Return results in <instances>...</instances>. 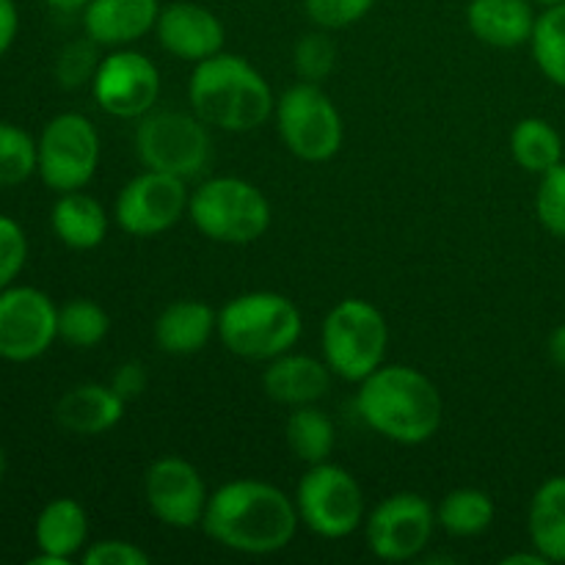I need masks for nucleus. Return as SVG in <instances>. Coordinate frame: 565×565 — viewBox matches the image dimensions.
<instances>
[{
  "mask_svg": "<svg viewBox=\"0 0 565 565\" xmlns=\"http://www.w3.org/2000/svg\"><path fill=\"white\" fill-rule=\"evenodd\" d=\"M331 375L334 373L326 359L287 351L268 362L263 373V390L270 401L281 406H312L329 395Z\"/></svg>",
  "mask_w": 565,
  "mask_h": 565,
  "instance_id": "18",
  "label": "nucleus"
},
{
  "mask_svg": "<svg viewBox=\"0 0 565 565\" xmlns=\"http://www.w3.org/2000/svg\"><path fill=\"white\" fill-rule=\"evenodd\" d=\"M83 563L86 565H149V555L138 544L130 541L110 539L97 541L83 552Z\"/></svg>",
  "mask_w": 565,
  "mask_h": 565,
  "instance_id": "36",
  "label": "nucleus"
},
{
  "mask_svg": "<svg viewBox=\"0 0 565 565\" xmlns=\"http://www.w3.org/2000/svg\"><path fill=\"white\" fill-rule=\"evenodd\" d=\"M92 94L108 116L141 119L160 97V72L138 50H116L99 61Z\"/></svg>",
  "mask_w": 565,
  "mask_h": 565,
  "instance_id": "14",
  "label": "nucleus"
},
{
  "mask_svg": "<svg viewBox=\"0 0 565 565\" xmlns=\"http://www.w3.org/2000/svg\"><path fill=\"white\" fill-rule=\"evenodd\" d=\"M292 64L301 81L320 83L323 77L331 75L337 64V47L326 33H307L298 39L296 53H292Z\"/></svg>",
  "mask_w": 565,
  "mask_h": 565,
  "instance_id": "33",
  "label": "nucleus"
},
{
  "mask_svg": "<svg viewBox=\"0 0 565 565\" xmlns=\"http://www.w3.org/2000/svg\"><path fill=\"white\" fill-rule=\"evenodd\" d=\"M50 224L55 237L75 252H92L108 237V213L97 199L83 191L58 193Z\"/></svg>",
  "mask_w": 565,
  "mask_h": 565,
  "instance_id": "23",
  "label": "nucleus"
},
{
  "mask_svg": "<svg viewBox=\"0 0 565 565\" xmlns=\"http://www.w3.org/2000/svg\"><path fill=\"white\" fill-rule=\"evenodd\" d=\"M527 530L533 550L550 563H565V475L539 486L530 502Z\"/></svg>",
  "mask_w": 565,
  "mask_h": 565,
  "instance_id": "24",
  "label": "nucleus"
},
{
  "mask_svg": "<svg viewBox=\"0 0 565 565\" xmlns=\"http://www.w3.org/2000/svg\"><path fill=\"white\" fill-rule=\"evenodd\" d=\"M303 320L296 303L274 290H254L232 298L218 312L224 348L246 362H270L301 340Z\"/></svg>",
  "mask_w": 565,
  "mask_h": 565,
  "instance_id": "4",
  "label": "nucleus"
},
{
  "mask_svg": "<svg viewBox=\"0 0 565 565\" xmlns=\"http://www.w3.org/2000/svg\"><path fill=\"white\" fill-rule=\"evenodd\" d=\"M207 121L185 110H149L138 119L136 152L152 171L193 180L213 158V138Z\"/></svg>",
  "mask_w": 565,
  "mask_h": 565,
  "instance_id": "7",
  "label": "nucleus"
},
{
  "mask_svg": "<svg viewBox=\"0 0 565 565\" xmlns=\"http://www.w3.org/2000/svg\"><path fill=\"white\" fill-rule=\"evenodd\" d=\"M28 263L25 230L9 215H0V290L14 285Z\"/></svg>",
  "mask_w": 565,
  "mask_h": 565,
  "instance_id": "35",
  "label": "nucleus"
},
{
  "mask_svg": "<svg viewBox=\"0 0 565 565\" xmlns=\"http://www.w3.org/2000/svg\"><path fill=\"white\" fill-rule=\"evenodd\" d=\"M218 334V312L207 301L182 298L154 320V342L169 356H193Z\"/></svg>",
  "mask_w": 565,
  "mask_h": 565,
  "instance_id": "19",
  "label": "nucleus"
},
{
  "mask_svg": "<svg viewBox=\"0 0 565 565\" xmlns=\"http://www.w3.org/2000/svg\"><path fill=\"white\" fill-rule=\"evenodd\" d=\"M320 345L331 373L351 384H362L384 364L390 326L381 309L364 298H342L326 315Z\"/></svg>",
  "mask_w": 565,
  "mask_h": 565,
  "instance_id": "6",
  "label": "nucleus"
},
{
  "mask_svg": "<svg viewBox=\"0 0 565 565\" xmlns=\"http://www.w3.org/2000/svg\"><path fill=\"white\" fill-rule=\"evenodd\" d=\"M127 403L110 384H77L55 406V419L75 436H103L125 417Z\"/></svg>",
  "mask_w": 565,
  "mask_h": 565,
  "instance_id": "20",
  "label": "nucleus"
},
{
  "mask_svg": "<svg viewBox=\"0 0 565 565\" xmlns=\"http://www.w3.org/2000/svg\"><path fill=\"white\" fill-rule=\"evenodd\" d=\"M36 174L55 193L83 191L99 166V132L83 114H58L36 141Z\"/></svg>",
  "mask_w": 565,
  "mask_h": 565,
  "instance_id": "10",
  "label": "nucleus"
},
{
  "mask_svg": "<svg viewBox=\"0 0 565 565\" xmlns=\"http://www.w3.org/2000/svg\"><path fill=\"white\" fill-rule=\"evenodd\" d=\"M47 6H53V9L58 11H83V6L88 3V0H44Z\"/></svg>",
  "mask_w": 565,
  "mask_h": 565,
  "instance_id": "41",
  "label": "nucleus"
},
{
  "mask_svg": "<svg viewBox=\"0 0 565 565\" xmlns=\"http://www.w3.org/2000/svg\"><path fill=\"white\" fill-rule=\"evenodd\" d=\"M550 561H546L544 555H541L539 550L535 552H516V555H508V557H502V565H546Z\"/></svg>",
  "mask_w": 565,
  "mask_h": 565,
  "instance_id": "40",
  "label": "nucleus"
},
{
  "mask_svg": "<svg viewBox=\"0 0 565 565\" xmlns=\"http://www.w3.org/2000/svg\"><path fill=\"white\" fill-rule=\"evenodd\" d=\"M17 31H20V14H17L14 0H0V58L14 44Z\"/></svg>",
  "mask_w": 565,
  "mask_h": 565,
  "instance_id": "38",
  "label": "nucleus"
},
{
  "mask_svg": "<svg viewBox=\"0 0 565 565\" xmlns=\"http://www.w3.org/2000/svg\"><path fill=\"white\" fill-rule=\"evenodd\" d=\"M535 213L550 235L565 237V163L561 160L541 174L535 193Z\"/></svg>",
  "mask_w": 565,
  "mask_h": 565,
  "instance_id": "31",
  "label": "nucleus"
},
{
  "mask_svg": "<svg viewBox=\"0 0 565 565\" xmlns=\"http://www.w3.org/2000/svg\"><path fill=\"white\" fill-rule=\"evenodd\" d=\"M99 44L94 39H81L61 50L55 61V77L64 88H81L83 83H92L99 66Z\"/></svg>",
  "mask_w": 565,
  "mask_h": 565,
  "instance_id": "32",
  "label": "nucleus"
},
{
  "mask_svg": "<svg viewBox=\"0 0 565 565\" xmlns=\"http://www.w3.org/2000/svg\"><path fill=\"white\" fill-rule=\"evenodd\" d=\"M108 312L92 298H72L64 307H58V340H64L66 345L88 351V348H97L108 337Z\"/></svg>",
  "mask_w": 565,
  "mask_h": 565,
  "instance_id": "29",
  "label": "nucleus"
},
{
  "mask_svg": "<svg viewBox=\"0 0 565 565\" xmlns=\"http://www.w3.org/2000/svg\"><path fill=\"white\" fill-rule=\"evenodd\" d=\"M33 539H36L39 552H44V555L55 557L61 565H66L83 546H86V508L77 500H70V497H58V500L47 502V505L42 508V513L36 516Z\"/></svg>",
  "mask_w": 565,
  "mask_h": 565,
  "instance_id": "22",
  "label": "nucleus"
},
{
  "mask_svg": "<svg viewBox=\"0 0 565 565\" xmlns=\"http://www.w3.org/2000/svg\"><path fill=\"white\" fill-rule=\"evenodd\" d=\"M298 508L292 497L265 480L243 478L218 486L207 497L202 527L230 552L263 557L287 550L298 533Z\"/></svg>",
  "mask_w": 565,
  "mask_h": 565,
  "instance_id": "1",
  "label": "nucleus"
},
{
  "mask_svg": "<svg viewBox=\"0 0 565 565\" xmlns=\"http://www.w3.org/2000/svg\"><path fill=\"white\" fill-rule=\"evenodd\" d=\"M373 6L375 0H303L309 20L326 31H340L364 20Z\"/></svg>",
  "mask_w": 565,
  "mask_h": 565,
  "instance_id": "34",
  "label": "nucleus"
},
{
  "mask_svg": "<svg viewBox=\"0 0 565 565\" xmlns=\"http://www.w3.org/2000/svg\"><path fill=\"white\" fill-rule=\"evenodd\" d=\"M276 127L285 147L303 163H326L345 138L342 116L318 83L301 81L276 99Z\"/></svg>",
  "mask_w": 565,
  "mask_h": 565,
  "instance_id": "8",
  "label": "nucleus"
},
{
  "mask_svg": "<svg viewBox=\"0 0 565 565\" xmlns=\"http://www.w3.org/2000/svg\"><path fill=\"white\" fill-rule=\"evenodd\" d=\"M436 522L452 539H475L494 522V500L480 489H456L439 502Z\"/></svg>",
  "mask_w": 565,
  "mask_h": 565,
  "instance_id": "27",
  "label": "nucleus"
},
{
  "mask_svg": "<svg viewBox=\"0 0 565 565\" xmlns=\"http://www.w3.org/2000/svg\"><path fill=\"white\" fill-rule=\"evenodd\" d=\"M188 215L207 241L248 246L268 232L270 202L254 182L241 177H213L191 193Z\"/></svg>",
  "mask_w": 565,
  "mask_h": 565,
  "instance_id": "5",
  "label": "nucleus"
},
{
  "mask_svg": "<svg viewBox=\"0 0 565 565\" xmlns=\"http://www.w3.org/2000/svg\"><path fill=\"white\" fill-rule=\"evenodd\" d=\"M467 25L478 42L491 47H522L533 39V0H472Z\"/></svg>",
  "mask_w": 565,
  "mask_h": 565,
  "instance_id": "21",
  "label": "nucleus"
},
{
  "mask_svg": "<svg viewBox=\"0 0 565 565\" xmlns=\"http://www.w3.org/2000/svg\"><path fill=\"white\" fill-rule=\"evenodd\" d=\"M292 500H296L301 524H307L320 539H348L367 519L359 480L331 461L312 463L298 480Z\"/></svg>",
  "mask_w": 565,
  "mask_h": 565,
  "instance_id": "9",
  "label": "nucleus"
},
{
  "mask_svg": "<svg viewBox=\"0 0 565 565\" xmlns=\"http://www.w3.org/2000/svg\"><path fill=\"white\" fill-rule=\"evenodd\" d=\"M530 47L539 70L565 88V3L546 6L544 14L535 17Z\"/></svg>",
  "mask_w": 565,
  "mask_h": 565,
  "instance_id": "28",
  "label": "nucleus"
},
{
  "mask_svg": "<svg viewBox=\"0 0 565 565\" xmlns=\"http://www.w3.org/2000/svg\"><path fill=\"white\" fill-rule=\"evenodd\" d=\"M154 33L166 53L191 61V64H199L224 50V25L218 17L204 6L188 3V0L163 6Z\"/></svg>",
  "mask_w": 565,
  "mask_h": 565,
  "instance_id": "16",
  "label": "nucleus"
},
{
  "mask_svg": "<svg viewBox=\"0 0 565 565\" xmlns=\"http://www.w3.org/2000/svg\"><path fill=\"white\" fill-rule=\"evenodd\" d=\"M3 475H6V452L3 447H0V480H3Z\"/></svg>",
  "mask_w": 565,
  "mask_h": 565,
  "instance_id": "42",
  "label": "nucleus"
},
{
  "mask_svg": "<svg viewBox=\"0 0 565 565\" xmlns=\"http://www.w3.org/2000/svg\"><path fill=\"white\" fill-rule=\"evenodd\" d=\"M356 412L373 434L403 447L434 439L445 419V401L434 381L408 364H381L359 384Z\"/></svg>",
  "mask_w": 565,
  "mask_h": 565,
  "instance_id": "2",
  "label": "nucleus"
},
{
  "mask_svg": "<svg viewBox=\"0 0 565 565\" xmlns=\"http://www.w3.org/2000/svg\"><path fill=\"white\" fill-rule=\"evenodd\" d=\"M36 141L22 127L0 121V188L22 185L36 174Z\"/></svg>",
  "mask_w": 565,
  "mask_h": 565,
  "instance_id": "30",
  "label": "nucleus"
},
{
  "mask_svg": "<svg viewBox=\"0 0 565 565\" xmlns=\"http://www.w3.org/2000/svg\"><path fill=\"white\" fill-rule=\"evenodd\" d=\"M58 340V307L36 287L0 290V359L33 362Z\"/></svg>",
  "mask_w": 565,
  "mask_h": 565,
  "instance_id": "13",
  "label": "nucleus"
},
{
  "mask_svg": "<svg viewBox=\"0 0 565 565\" xmlns=\"http://www.w3.org/2000/svg\"><path fill=\"white\" fill-rule=\"evenodd\" d=\"M533 3H544V6H555V3H565V0H533Z\"/></svg>",
  "mask_w": 565,
  "mask_h": 565,
  "instance_id": "43",
  "label": "nucleus"
},
{
  "mask_svg": "<svg viewBox=\"0 0 565 565\" xmlns=\"http://www.w3.org/2000/svg\"><path fill=\"white\" fill-rule=\"evenodd\" d=\"M193 114L224 132H252L274 116L276 97L252 61L215 53L193 64L188 81Z\"/></svg>",
  "mask_w": 565,
  "mask_h": 565,
  "instance_id": "3",
  "label": "nucleus"
},
{
  "mask_svg": "<svg viewBox=\"0 0 565 565\" xmlns=\"http://www.w3.org/2000/svg\"><path fill=\"white\" fill-rule=\"evenodd\" d=\"M149 384V373L141 362H125L119 364V370L110 379V390L121 397L125 403L136 401V397L143 395Z\"/></svg>",
  "mask_w": 565,
  "mask_h": 565,
  "instance_id": "37",
  "label": "nucleus"
},
{
  "mask_svg": "<svg viewBox=\"0 0 565 565\" xmlns=\"http://www.w3.org/2000/svg\"><path fill=\"white\" fill-rule=\"evenodd\" d=\"M143 497L160 524L174 530H191L202 524L207 508V489L191 461L180 456H163L152 461L143 475Z\"/></svg>",
  "mask_w": 565,
  "mask_h": 565,
  "instance_id": "15",
  "label": "nucleus"
},
{
  "mask_svg": "<svg viewBox=\"0 0 565 565\" xmlns=\"http://www.w3.org/2000/svg\"><path fill=\"white\" fill-rule=\"evenodd\" d=\"M436 527V508L414 491L386 497L364 519L370 552L384 563H408L423 555Z\"/></svg>",
  "mask_w": 565,
  "mask_h": 565,
  "instance_id": "11",
  "label": "nucleus"
},
{
  "mask_svg": "<svg viewBox=\"0 0 565 565\" xmlns=\"http://www.w3.org/2000/svg\"><path fill=\"white\" fill-rule=\"evenodd\" d=\"M191 193L188 182L163 171L147 169L132 177L119 191L114 204L116 224L132 237H158L180 224L188 213Z\"/></svg>",
  "mask_w": 565,
  "mask_h": 565,
  "instance_id": "12",
  "label": "nucleus"
},
{
  "mask_svg": "<svg viewBox=\"0 0 565 565\" xmlns=\"http://www.w3.org/2000/svg\"><path fill=\"white\" fill-rule=\"evenodd\" d=\"M160 9L158 0H88L83 28L99 47H125L154 31Z\"/></svg>",
  "mask_w": 565,
  "mask_h": 565,
  "instance_id": "17",
  "label": "nucleus"
},
{
  "mask_svg": "<svg viewBox=\"0 0 565 565\" xmlns=\"http://www.w3.org/2000/svg\"><path fill=\"white\" fill-rule=\"evenodd\" d=\"M285 441L290 447L292 456L298 461H303L307 467L312 463L329 461V456L334 452L337 430L331 423L329 414L323 408L312 406H298L292 408V414L285 423Z\"/></svg>",
  "mask_w": 565,
  "mask_h": 565,
  "instance_id": "25",
  "label": "nucleus"
},
{
  "mask_svg": "<svg viewBox=\"0 0 565 565\" xmlns=\"http://www.w3.org/2000/svg\"><path fill=\"white\" fill-rule=\"evenodd\" d=\"M511 154L530 174H544L563 160V138L539 116H527L511 132Z\"/></svg>",
  "mask_w": 565,
  "mask_h": 565,
  "instance_id": "26",
  "label": "nucleus"
},
{
  "mask_svg": "<svg viewBox=\"0 0 565 565\" xmlns=\"http://www.w3.org/2000/svg\"><path fill=\"white\" fill-rule=\"evenodd\" d=\"M546 351H550V359L555 362V367L565 373V323L552 331L550 342H546Z\"/></svg>",
  "mask_w": 565,
  "mask_h": 565,
  "instance_id": "39",
  "label": "nucleus"
}]
</instances>
